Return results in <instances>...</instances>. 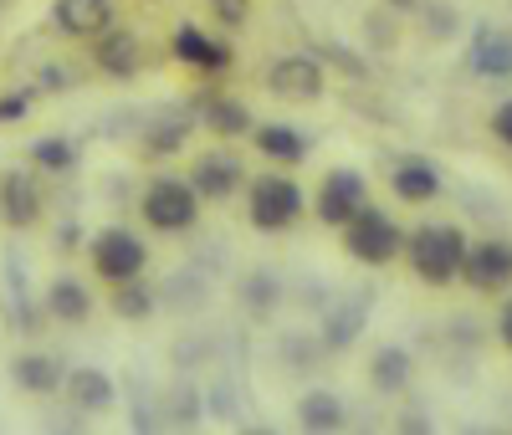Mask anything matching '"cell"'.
Segmentation results:
<instances>
[{
	"label": "cell",
	"mask_w": 512,
	"mask_h": 435,
	"mask_svg": "<svg viewBox=\"0 0 512 435\" xmlns=\"http://www.w3.org/2000/svg\"><path fill=\"white\" fill-rule=\"evenodd\" d=\"M246 226L256 236H287L303 226L308 215V190L292 180V169L267 164L262 174H246Z\"/></svg>",
	"instance_id": "cell-1"
},
{
	"label": "cell",
	"mask_w": 512,
	"mask_h": 435,
	"mask_svg": "<svg viewBox=\"0 0 512 435\" xmlns=\"http://www.w3.org/2000/svg\"><path fill=\"white\" fill-rule=\"evenodd\" d=\"M466 236L456 221H420L405 231V251L400 261L410 267V277L431 292H446L456 287V272H461V256H466Z\"/></svg>",
	"instance_id": "cell-2"
},
{
	"label": "cell",
	"mask_w": 512,
	"mask_h": 435,
	"mask_svg": "<svg viewBox=\"0 0 512 435\" xmlns=\"http://www.w3.org/2000/svg\"><path fill=\"white\" fill-rule=\"evenodd\" d=\"M205 215V200L185 174H149L139 190V221L154 236H190Z\"/></svg>",
	"instance_id": "cell-3"
},
{
	"label": "cell",
	"mask_w": 512,
	"mask_h": 435,
	"mask_svg": "<svg viewBox=\"0 0 512 435\" xmlns=\"http://www.w3.org/2000/svg\"><path fill=\"white\" fill-rule=\"evenodd\" d=\"M338 246H344L349 261L379 272V267H395V261H400V251H405V226H400L384 205L364 200L349 221L338 226Z\"/></svg>",
	"instance_id": "cell-4"
},
{
	"label": "cell",
	"mask_w": 512,
	"mask_h": 435,
	"mask_svg": "<svg viewBox=\"0 0 512 435\" xmlns=\"http://www.w3.org/2000/svg\"><path fill=\"white\" fill-rule=\"evenodd\" d=\"M82 251H88L93 282H103V287L149 272V241L134 226H103V231L88 236V246H82Z\"/></svg>",
	"instance_id": "cell-5"
},
{
	"label": "cell",
	"mask_w": 512,
	"mask_h": 435,
	"mask_svg": "<svg viewBox=\"0 0 512 435\" xmlns=\"http://www.w3.org/2000/svg\"><path fill=\"white\" fill-rule=\"evenodd\" d=\"M364 200H374V195H369V174H364L359 164H333V169L318 174V185H313V195H308V210H313L318 226L338 231Z\"/></svg>",
	"instance_id": "cell-6"
},
{
	"label": "cell",
	"mask_w": 512,
	"mask_h": 435,
	"mask_svg": "<svg viewBox=\"0 0 512 435\" xmlns=\"http://www.w3.org/2000/svg\"><path fill=\"white\" fill-rule=\"evenodd\" d=\"M185 180L195 185V195L210 205H231L241 190H246V164L231 144H210L200 154H190V169H185Z\"/></svg>",
	"instance_id": "cell-7"
},
{
	"label": "cell",
	"mask_w": 512,
	"mask_h": 435,
	"mask_svg": "<svg viewBox=\"0 0 512 435\" xmlns=\"http://www.w3.org/2000/svg\"><path fill=\"white\" fill-rule=\"evenodd\" d=\"M456 287L477 292V297H502L512 287V241L507 236H477V241H466Z\"/></svg>",
	"instance_id": "cell-8"
},
{
	"label": "cell",
	"mask_w": 512,
	"mask_h": 435,
	"mask_svg": "<svg viewBox=\"0 0 512 435\" xmlns=\"http://www.w3.org/2000/svg\"><path fill=\"white\" fill-rule=\"evenodd\" d=\"M267 93L277 103H323L328 98V67L318 52H287L267 67Z\"/></svg>",
	"instance_id": "cell-9"
},
{
	"label": "cell",
	"mask_w": 512,
	"mask_h": 435,
	"mask_svg": "<svg viewBox=\"0 0 512 435\" xmlns=\"http://www.w3.org/2000/svg\"><path fill=\"white\" fill-rule=\"evenodd\" d=\"M169 57H175L180 67H190V72H200V77H231V67H236V47H231V41L210 36L195 21H180L175 31H169Z\"/></svg>",
	"instance_id": "cell-10"
},
{
	"label": "cell",
	"mask_w": 512,
	"mask_h": 435,
	"mask_svg": "<svg viewBox=\"0 0 512 435\" xmlns=\"http://www.w3.org/2000/svg\"><path fill=\"white\" fill-rule=\"evenodd\" d=\"M88 52H93V72L108 77V82H134L144 72V62H149L144 36L134 26H123V21H113L108 31H98L88 41Z\"/></svg>",
	"instance_id": "cell-11"
},
{
	"label": "cell",
	"mask_w": 512,
	"mask_h": 435,
	"mask_svg": "<svg viewBox=\"0 0 512 435\" xmlns=\"http://www.w3.org/2000/svg\"><path fill=\"white\" fill-rule=\"evenodd\" d=\"M47 215V190H41V174L26 169H0V226L6 231H31Z\"/></svg>",
	"instance_id": "cell-12"
},
{
	"label": "cell",
	"mask_w": 512,
	"mask_h": 435,
	"mask_svg": "<svg viewBox=\"0 0 512 435\" xmlns=\"http://www.w3.org/2000/svg\"><path fill=\"white\" fill-rule=\"evenodd\" d=\"M446 190V174L436 159H425V154H405L390 164V195L410 210H425V205H436Z\"/></svg>",
	"instance_id": "cell-13"
},
{
	"label": "cell",
	"mask_w": 512,
	"mask_h": 435,
	"mask_svg": "<svg viewBox=\"0 0 512 435\" xmlns=\"http://www.w3.org/2000/svg\"><path fill=\"white\" fill-rule=\"evenodd\" d=\"M41 313H47L52 323H62V328H88L93 313H98V297L77 272H57L47 282V292H41Z\"/></svg>",
	"instance_id": "cell-14"
},
{
	"label": "cell",
	"mask_w": 512,
	"mask_h": 435,
	"mask_svg": "<svg viewBox=\"0 0 512 435\" xmlns=\"http://www.w3.org/2000/svg\"><path fill=\"white\" fill-rule=\"evenodd\" d=\"M47 21H52L57 36L82 41V47H88L98 31H108V26L118 21V0H52Z\"/></svg>",
	"instance_id": "cell-15"
},
{
	"label": "cell",
	"mask_w": 512,
	"mask_h": 435,
	"mask_svg": "<svg viewBox=\"0 0 512 435\" xmlns=\"http://www.w3.org/2000/svg\"><path fill=\"white\" fill-rule=\"evenodd\" d=\"M251 123H256V113H251L236 93H226V87L205 93L200 108H195V128H205L216 144H241V139L251 134Z\"/></svg>",
	"instance_id": "cell-16"
},
{
	"label": "cell",
	"mask_w": 512,
	"mask_h": 435,
	"mask_svg": "<svg viewBox=\"0 0 512 435\" xmlns=\"http://www.w3.org/2000/svg\"><path fill=\"white\" fill-rule=\"evenodd\" d=\"M62 400H67L77 415H103V410H113V400H118V384H113V374L98 369V364H77V369L62 374Z\"/></svg>",
	"instance_id": "cell-17"
},
{
	"label": "cell",
	"mask_w": 512,
	"mask_h": 435,
	"mask_svg": "<svg viewBox=\"0 0 512 435\" xmlns=\"http://www.w3.org/2000/svg\"><path fill=\"white\" fill-rule=\"evenodd\" d=\"M246 144H251L256 154H262L267 164H277V169H297V164L308 159V149H313V144H308L303 134H297L292 123H262V118L251 123Z\"/></svg>",
	"instance_id": "cell-18"
},
{
	"label": "cell",
	"mask_w": 512,
	"mask_h": 435,
	"mask_svg": "<svg viewBox=\"0 0 512 435\" xmlns=\"http://www.w3.org/2000/svg\"><path fill=\"white\" fill-rule=\"evenodd\" d=\"M62 359H52V354H41V348H26V354H16L11 359V384L21 389V395H31V400H52V395H62Z\"/></svg>",
	"instance_id": "cell-19"
},
{
	"label": "cell",
	"mask_w": 512,
	"mask_h": 435,
	"mask_svg": "<svg viewBox=\"0 0 512 435\" xmlns=\"http://www.w3.org/2000/svg\"><path fill=\"white\" fill-rule=\"evenodd\" d=\"M466 62H472V72L487 77V82H512V36L477 31L472 47H466Z\"/></svg>",
	"instance_id": "cell-20"
},
{
	"label": "cell",
	"mask_w": 512,
	"mask_h": 435,
	"mask_svg": "<svg viewBox=\"0 0 512 435\" xmlns=\"http://www.w3.org/2000/svg\"><path fill=\"white\" fill-rule=\"evenodd\" d=\"M26 164L41 174V180H67V174H77L82 154L67 134H41L31 149H26Z\"/></svg>",
	"instance_id": "cell-21"
},
{
	"label": "cell",
	"mask_w": 512,
	"mask_h": 435,
	"mask_svg": "<svg viewBox=\"0 0 512 435\" xmlns=\"http://www.w3.org/2000/svg\"><path fill=\"white\" fill-rule=\"evenodd\" d=\"M297 425L313 430V435H333V430L349 425V410L333 389H308V395H297Z\"/></svg>",
	"instance_id": "cell-22"
},
{
	"label": "cell",
	"mask_w": 512,
	"mask_h": 435,
	"mask_svg": "<svg viewBox=\"0 0 512 435\" xmlns=\"http://www.w3.org/2000/svg\"><path fill=\"white\" fill-rule=\"evenodd\" d=\"M103 308H108L118 323H144V318H154V287H149L144 277L113 282L108 297H103Z\"/></svg>",
	"instance_id": "cell-23"
},
{
	"label": "cell",
	"mask_w": 512,
	"mask_h": 435,
	"mask_svg": "<svg viewBox=\"0 0 512 435\" xmlns=\"http://www.w3.org/2000/svg\"><path fill=\"white\" fill-rule=\"evenodd\" d=\"M369 384L379 389V395H405V384H410V354H405L400 343L374 348V359H369Z\"/></svg>",
	"instance_id": "cell-24"
},
{
	"label": "cell",
	"mask_w": 512,
	"mask_h": 435,
	"mask_svg": "<svg viewBox=\"0 0 512 435\" xmlns=\"http://www.w3.org/2000/svg\"><path fill=\"white\" fill-rule=\"evenodd\" d=\"M190 128H195V118L185 113V118H159V123H149L144 128V154L149 159H175V154H185V144H190Z\"/></svg>",
	"instance_id": "cell-25"
},
{
	"label": "cell",
	"mask_w": 512,
	"mask_h": 435,
	"mask_svg": "<svg viewBox=\"0 0 512 435\" xmlns=\"http://www.w3.org/2000/svg\"><path fill=\"white\" fill-rule=\"evenodd\" d=\"M31 118V93L26 87H11V93H0V128H16Z\"/></svg>",
	"instance_id": "cell-26"
},
{
	"label": "cell",
	"mask_w": 512,
	"mask_h": 435,
	"mask_svg": "<svg viewBox=\"0 0 512 435\" xmlns=\"http://www.w3.org/2000/svg\"><path fill=\"white\" fill-rule=\"evenodd\" d=\"M487 134H492V139H497V144L512 154V98H502V103L487 113Z\"/></svg>",
	"instance_id": "cell-27"
},
{
	"label": "cell",
	"mask_w": 512,
	"mask_h": 435,
	"mask_svg": "<svg viewBox=\"0 0 512 435\" xmlns=\"http://www.w3.org/2000/svg\"><path fill=\"white\" fill-rule=\"evenodd\" d=\"M359 323H364V308H354V313H338V318L328 323V343H333V348L354 343V338H359Z\"/></svg>",
	"instance_id": "cell-28"
},
{
	"label": "cell",
	"mask_w": 512,
	"mask_h": 435,
	"mask_svg": "<svg viewBox=\"0 0 512 435\" xmlns=\"http://www.w3.org/2000/svg\"><path fill=\"white\" fill-rule=\"evenodd\" d=\"M210 11H216V21H221L226 31H241V26H246V16H251L246 0H210Z\"/></svg>",
	"instance_id": "cell-29"
},
{
	"label": "cell",
	"mask_w": 512,
	"mask_h": 435,
	"mask_svg": "<svg viewBox=\"0 0 512 435\" xmlns=\"http://www.w3.org/2000/svg\"><path fill=\"white\" fill-rule=\"evenodd\" d=\"M67 87H77V82H72V67H62V62L41 67V93H67Z\"/></svg>",
	"instance_id": "cell-30"
},
{
	"label": "cell",
	"mask_w": 512,
	"mask_h": 435,
	"mask_svg": "<svg viewBox=\"0 0 512 435\" xmlns=\"http://www.w3.org/2000/svg\"><path fill=\"white\" fill-rule=\"evenodd\" d=\"M497 343L512 354V287L497 297Z\"/></svg>",
	"instance_id": "cell-31"
},
{
	"label": "cell",
	"mask_w": 512,
	"mask_h": 435,
	"mask_svg": "<svg viewBox=\"0 0 512 435\" xmlns=\"http://www.w3.org/2000/svg\"><path fill=\"white\" fill-rule=\"evenodd\" d=\"M420 0H384V11H415Z\"/></svg>",
	"instance_id": "cell-32"
}]
</instances>
